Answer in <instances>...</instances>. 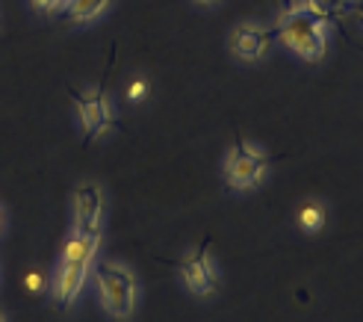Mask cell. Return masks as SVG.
I'll return each mask as SVG.
<instances>
[{
    "instance_id": "1",
    "label": "cell",
    "mask_w": 363,
    "mask_h": 322,
    "mask_svg": "<svg viewBox=\"0 0 363 322\" xmlns=\"http://www.w3.org/2000/svg\"><path fill=\"white\" fill-rule=\"evenodd\" d=\"M275 35L304 62H319L328 45V18L304 9H284Z\"/></svg>"
},
{
    "instance_id": "2",
    "label": "cell",
    "mask_w": 363,
    "mask_h": 322,
    "mask_svg": "<svg viewBox=\"0 0 363 322\" xmlns=\"http://www.w3.org/2000/svg\"><path fill=\"white\" fill-rule=\"evenodd\" d=\"M95 281L101 290V301L106 313H113L116 319H127L136 308V278L133 272L121 270L113 263H101L95 270Z\"/></svg>"
},
{
    "instance_id": "3",
    "label": "cell",
    "mask_w": 363,
    "mask_h": 322,
    "mask_svg": "<svg viewBox=\"0 0 363 322\" xmlns=\"http://www.w3.org/2000/svg\"><path fill=\"white\" fill-rule=\"evenodd\" d=\"M269 163H272L269 154L251 148L248 142H242V136L237 133V139H233V148H230V154L225 160V184L230 189H240V192L257 187L263 181Z\"/></svg>"
},
{
    "instance_id": "4",
    "label": "cell",
    "mask_w": 363,
    "mask_h": 322,
    "mask_svg": "<svg viewBox=\"0 0 363 322\" xmlns=\"http://www.w3.org/2000/svg\"><path fill=\"white\" fill-rule=\"evenodd\" d=\"M71 98H74L77 110H80L83 128H86V142H92V139H98L106 131L116 128V116L110 110V101H106L104 89H89V92H77V89H71Z\"/></svg>"
},
{
    "instance_id": "5",
    "label": "cell",
    "mask_w": 363,
    "mask_h": 322,
    "mask_svg": "<svg viewBox=\"0 0 363 322\" xmlns=\"http://www.w3.org/2000/svg\"><path fill=\"white\" fill-rule=\"evenodd\" d=\"M207 248H210V237H204L201 245H198L184 263H180V275H184L186 287L195 296H213L216 290H219V278H216L213 270H210Z\"/></svg>"
},
{
    "instance_id": "6",
    "label": "cell",
    "mask_w": 363,
    "mask_h": 322,
    "mask_svg": "<svg viewBox=\"0 0 363 322\" xmlns=\"http://www.w3.org/2000/svg\"><path fill=\"white\" fill-rule=\"evenodd\" d=\"M104 195L98 184H83L74 189V231L80 234H101Z\"/></svg>"
},
{
    "instance_id": "7",
    "label": "cell",
    "mask_w": 363,
    "mask_h": 322,
    "mask_svg": "<svg viewBox=\"0 0 363 322\" xmlns=\"http://www.w3.org/2000/svg\"><path fill=\"white\" fill-rule=\"evenodd\" d=\"M272 30H263L257 24H240L237 30L230 33V50L237 53L242 62H260L269 50L272 42Z\"/></svg>"
},
{
    "instance_id": "8",
    "label": "cell",
    "mask_w": 363,
    "mask_h": 322,
    "mask_svg": "<svg viewBox=\"0 0 363 322\" xmlns=\"http://www.w3.org/2000/svg\"><path fill=\"white\" fill-rule=\"evenodd\" d=\"M89 266H92V263H62L57 287H53V296H57L60 308H68L71 301L80 296L83 284H86V275H89Z\"/></svg>"
},
{
    "instance_id": "9",
    "label": "cell",
    "mask_w": 363,
    "mask_h": 322,
    "mask_svg": "<svg viewBox=\"0 0 363 322\" xmlns=\"http://www.w3.org/2000/svg\"><path fill=\"white\" fill-rule=\"evenodd\" d=\"M98 243H101V234H80V231H74L62 248V263H92Z\"/></svg>"
},
{
    "instance_id": "10",
    "label": "cell",
    "mask_w": 363,
    "mask_h": 322,
    "mask_svg": "<svg viewBox=\"0 0 363 322\" xmlns=\"http://www.w3.org/2000/svg\"><path fill=\"white\" fill-rule=\"evenodd\" d=\"M110 4H113V0H65V6H68V21L86 24V21H92V18H98Z\"/></svg>"
},
{
    "instance_id": "11",
    "label": "cell",
    "mask_w": 363,
    "mask_h": 322,
    "mask_svg": "<svg viewBox=\"0 0 363 322\" xmlns=\"http://www.w3.org/2000/svg\"><path fill=\"white\" fill-rule=\"evenodd\" d=\"M325 207L322 204H304L301 210H298V225L307 231V234H316V231H322L325 228Z\"/></svg>"
},
{
    "instance_id": "12",
    "label": "cell",
    "mask_w": 363,
    "mask_h": 322,
    "mask_svg": "<svg viewBox=\"0 0 363 322\" xmlns=\"http://www.w3.org/2000/svg\"><path fill=\"white\" fill-rule=\"evenodd\" d=\"M151 92V86H148V80H145V77H136L130 86H127V101H130V104H139L145 95H148Z\"/></svg>"
},
{
    "instance_id": "13",
    "label": "cell",
    "mask_w": 363,
    "mask_h": 322,
    "mask_svg": "<svg viewBox=\"0 0 363 322\" xmlns=\"http://www.w3.org/2000/svg\"><path fill=\"white\" fill-rule=\"evenodd\" d=\"M24 287H27V293L39 296V293L45 290V275H42V272H27V275H24Z\"/></svg>"
},
{
    "instance_id": "14",
    "label": "cell",
    "mask_w": 363,
    "mask_h": 322,
    "mask_svg": "<svg viewBox=\"0 0 363 322\" xmlns=\"http://www.w3.org/2000/svg\"><path fill=\"white\" fill-rule=\"evenodd\" d=\"M33 4L39 6L42 12H53V9H60V6L65 4V0H33Z\"/></svg>"
},
{
    "instance_id": "15",
    "label": "cell",
    "mask_w": 363,
    "mask_h": 322,
    "mask_svg": "<svg viewBox=\"0 0 363 322\" xmlns=\"http://www.w3.org/2000/svg\"><path fill=\"white\" fill-rule=\"evenodd\" d=\"M195 4H216V0H195Z\"/></svg>"
},
{
    "instance_id": "16",
    "label": "cell",
    "mask_w": 363,
    "mask_h": 322,
    "mask_svg": "<svg viewBox=\"0 0 363 322\" xmlns=\"http://www.w3.org/2000/svg\"><path fill=\"white\" fill-rule=\"evenodd\" d=\"M354 12H357V15H360V18H363V4H360V6H357V9H354Z\"/></svg>"
},
{
    "instance_id": "17",
    "label": "cell",
    "mask_w": 363,
    "mask_h": 322,
    "mask_svg": "<svg viewBox=\"0 0 363 322\" xmlns=\"http://www.w3.org/2000/svg\"><path fill=\"white\" fill-rule=\"evenodd\" d=\"M0 322H4V316H0Z\"/></svg>"
},
{
    "instance_id": "18",
    "label": "cell",
    "mask_w": 363,
    "mask_h": 322,
    "mask_svg": "<svg viewBox=\"0 0 363 322\" xmlns=\"http://www.w3.org/2000/svg\"><path fill=\"white\" fill-rule=\"evenodd\" d=\"M0 219H4V216H0Z\"/></svg>"
}]
</instances>
